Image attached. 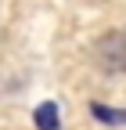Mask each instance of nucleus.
<instances>
[{"label": "nucleus", "mask_w": 126, "mask_h": 130, "mask_svg": "<svg viewBox=\"0 0 126 130\" xmlns=\"http://www.w3.org/2000/svg\"><path fill=\"white\" fill-rule=\"evenodd\" d=\"M36 126L40 130H58V105L54 101H47L36 108Z\"/></svg>", "instance_id": "nucleus-1"}, {"label": "nucleus", "mask_w": 126, "mask_h": 130, "mask_svg": "<svg viewBox=\"0 0 126 130\" xmlns=\"http://www.w3.org/2000/svg\"><path fill=\"white\" fill-rule=\"evenodd\" d=\"M94 116H97L101 123H126V112H119V108H104V105H94Z\"/></svg>", "instance_id": "nucleus-2"}]
</instances>
